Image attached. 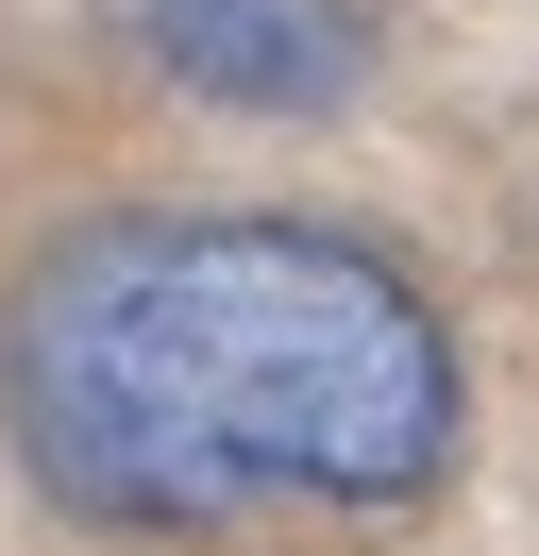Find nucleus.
<instances>
[{"mask_svg": "<svg viewBox=\"0 0 539 556\" xmlns=\"http://www.w3.org/2000/svg\"><path fill=\"white\" fill-rule=\"evenodd\" d=\"M0 405L101 522L404 506L455 455V338L337 219H85L0 304Z\"/></svg>", "mask_w": 539, "mask_h": 556, "instance_id": "obj_1", "label": "nucleus"}, {"mask_svg": "<svg viewBox=\"0 0 539 556\" xmlns=\"http://www.w3.org/2000/svg\"><path fill=\"white\" fill-rule=\"evenodd\" d=\"M135 35L186 102H236V118H321L354 85L337 0H135Z\"/></svg>", "mask_w": 539, "mask_h": 556, "instance_id": "obj_2", "label": "nucleus"}]
</instances>
